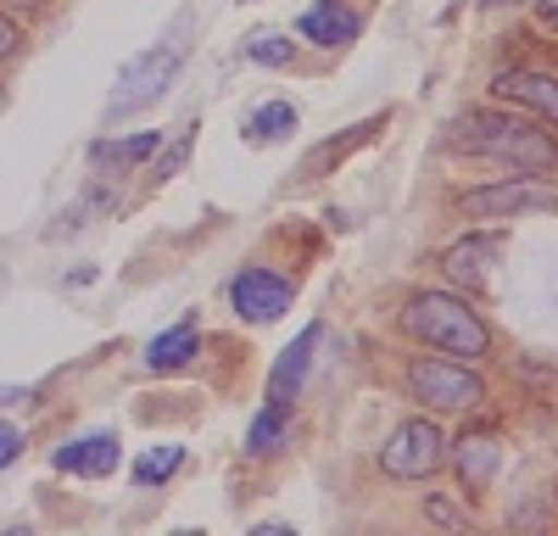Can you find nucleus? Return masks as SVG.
Wrapping results in <instances>:
<instances>
[{
  "label": "nucleus",
  "instance_id": "f257e3e1",
  "mask_svg": "<svg viewBox=\"0 0 558 536\" xmlns=\"http://www.w3.org/2000/svg\"><path fill=\"white\" fill-rule=\"evenodd\" d=\"M452 146L458 151H475V157H492V162H514V168H553L558 151L553 141L531 123V118H514V112H463L452 123Z\"/></svg>",
  "mask_w": 558,
  "mask_h": 536
},
{
  "label": "nucleus",
  "instance_id": "f03ea898",
  "mask_svg": "<svg viewBox=\"0 0 558 536\" xmlns=\"http://www.w3.org/2000/svg\"><path fill=\"white\" fill-rule=\"evenodd\" d=\"M402 330L425 346H441L452 357H486L492 346V330L481 325V313L463 302V296H447V291H418L408 296L402 307Z\"/></svg>",
  "mask_w": 558,
  "mask_h": 536
},
{
  "label": "nucleus",
  "instance_id": "7ed1b4c3",
  "mask_svg": "<svg viewBox=\"0 0 558 536\" xmlns=\"http://www.w3.org/2000/svg\"><path fill=\"white\" fill-rule=\"evenodd\" d=\"M408 391L418 402H430V409H441V414H475L486 402V380L463 364H441V357H413Z\"/></svg>",
  "mask_w": 558,
  "mask_h": 536
},
{
  "label": "nucleus",
  "instance_id": "20e7f679",
  "mask_svg": "<svg viewBox=\"0 0 558 536\" xmlns=\"http://www.w3.org/2000/svg\"><path fill=\"white\" fill-rule=\"evenodd\" d=\"M179 62H184V45H157V51L134 57V62L118 73V89H112V101H107V118H129V112H140V107H151L162 89H168V78L179 73Z\"/></svg>",
  "mask_w": 558,
  "mask_h": 536
},
{
  "label": "nucleus",
  "instance_id": "39448f33",
  "mask_svg": "<svg viewBox=\"0 0 558 536\" xmlns=\"http://www.w3.org/2000/svg\"><path fill=\"white\" fill-rule=\"evenodd\" d=\"M441 459H447V436H441V425H430V419L397 425L391 441L380 447V464H386V475H397V480H425V475L441 470Z\"/></svg>",
  "mask_w": 558,
  "mask_h": 536
},
{
  "label": "nucleus",
  "instance_id": "423d86ee",
  "mask_svg": "<svg viewBox=\"0 0 558 536\" xmlns=\"http://www.w3.org/2000/svg\"><path fill=\"white\" fill-rule=\"evenodd\" d=\"M458 207L470 218H502V212H547L558 207V191L542 185V179H502V185H481V191H463Z\"/></svg>",
  "mask_w": 558,
  "mask_h": 536
},
{
  "label": "nucleus",
  "instance_id": "0eeeda50",
  "mask_svg": "<svg viewBox=\"0 0 558 536\" xmlns=\"http://www.w3.org/2000/svg\"><path fill=\"white\" fill-rule=\"evenodd\" d=\"M229 302H235L241 319L268 325V319H279V313L291 307V280L274 275V268H246V275L229 285Z\"/></svg>",
  "mask_w": 558,
  "mask_h": 536
},
{
  "label": "nucleus",
  "instance_id": "6e6552de",
  "mask_svg": "<svg viewBox=\"0 0 558 536\" xmlns=\"http://www.w3.org/2000/svg\"><path fill=\"white\" fill-rule=\"evenodd\" d=\"M492 89H497L502 101H514V107H525V112H536V118L558 123V78L514 68V73H497V78H492Z\"/></svg>",
  "mask_w": 558,
  "mask_h": 536
},
{
  "label": "nucleus",
  "instance_id": "1a4fd4ad",
  "mask_svg": "<svg viewBox=\"0 0 558 536\" xmlns=\"http://www.w3.org/2000/svg\"><path fill=\"white\" fill-rule=\"evenodd\" d=\"M502 252V241L497 235H470V241H458V246H447V257H441V275L452 280V285H470V291H481L486 285V275H492V257Z\"/></svg>",
  "mask_w": 558,
  "mask_h": 536
},
{
  "label": "nucleus",
  "instance_id": "9d476101",
  "mask_svg": "<svg viewBox=\"0 0 558 536\" xmlns=\"http://www.w3.org/2000/svg\"><path fill=\"white\" fill-rule=\"evenodd\" d=\"M51 464H57L62 475H112V470H118V436H112V430L78 436V441L57 447Z\"/></svg>",
  "mask_w": 558,
  "mask_h": 536
},
{
  "label": "nucleus",
  "instance_id": "9b49d317",
  "mask_svg": "<svg viewBox=\"0 0 558 536\" xmlns=\"http://www.w3.org/2000/svg\"><path fill=\"white\" fill-rule=\"evenodd\" d=\"M497 464H502V447H497V436H458V453H452V470H458V480L470 486V491L492 486Z\"/></svg>",
  "mask_w": 558,
  "mask_h": 536
},
{
  "label": "nucleus",
  "instance_id": "f8f14e48",
  "mask_svg": "<svg viewBox=\"0 0 558 536\" xmlns=\"http://www.w3.org/2000/svg\"><path fill=\"white\" fill-rule=\"evenodd\" d=\"M302 34H307L313 45H352V39L363 34V17L347 12V7H336V0H318V7L302 17Z\"/></svg>",
  "mask_w": 558,
  "mask_h": 536
},
{
  "label": "nucleus",
  "instance_id": "ddd939ff",
  "mask_svg": "<svg viewBox=\"0 0 558 536\" xmlns=\"http://www.w3.org/2000/svg\"><path fill=\"white\" fill-rule=\"evenodd\" d=\"M313 346H318V325H307L286 352H279V364H274V375H268V397H296V386H302V375H307V357H313Z\"/></svg>",
  "mask_w": 558,
  "mask_h": 536
},
{
  "label": "nucleus",
  "instance_id": "4468645a",
  "mask_svg": "<svg viewBox=\"0 0 558 536\" xmlns=\"http://www.w3.org/2000/svg\"><path fill=\"white\" fill-rule=\"evenodd\" d=\"M196 357V325L184 319V325H173V330H162L151 346H146V369H157V375H168V369H184Z\"/></svg>",
  "mask_w": 558,
  "mask_h": 536
},
{
  "label": "nucleus",
  "instance_id": "2eb2a0df",
  "mask_svg": "<svg viewBox=\"0 0 558 536\" xmlns=\"http://www.w3.org/2000/svg\"><path fill=\"white\" fill-rule=\"evenodd\" d=\"M286 430H291V402H279V397H268V409L252 419V430H246V453L252 459H268L279 441H286Z\"/></svg>",
  "mask_w": 558,
  "mask_h": 536
},
{
  "label": "nucleus",
  "instance_id": "dca6fc26",
  "mask_svg": "<svg viewBox=\"0 0 558 536\" xmlns=\"http://www.w3.org/2000/svg\"><path fill=\"white\" fill-rule=\"evenodd\" d=\"M246 134L252 141H286V134H296V107L291 101H268V107H257L252 112V123H246Z\"/></svg>",
  "mask_w": 558,
  "mask_h": 536
},
{
  "label": "nucleus",
  "instance_id": "f3484780",
  "mask_svg": "<svg viewBox=\"0 0 558 536\" xmlns=\"http://www.w3.org/2000/svg\"><path fill=\"white\" fill-rule=\"evenodd\" d=\"M162 146V134L146 129V134H134V141H118V146H96V162H140V157H157Z\"/></svg>",
  "mask_w": 558,
  "mask_h": 536
},
{
  "label": "nucleus",
  "instance_id": "a211bd4d",
  "mask_svg": "<svg viewBox=\"0 0 558 536\" xmlns=\"http://www.w3.org/2000/svg\"><path fill=\"white\" fill-rule=\"evenodd\" d=\"M179 464H184V447H157V453H146V459L134 464V480H140V486H157V480H168Z\"/></svg>",
  "mask_w": 558,
  "mask_h": 536
},
{
  "label": "nucleus",
  "instance_id": "6ab92c4d",
  "mask_svg": "<svg viewBox=\"0 0 558 536\" xmlns=\"http://www.w3.org/2000/svg\"><path fill=\"white\" fill-rule=\"evenodd\" d=\"M291 51H296V45H291L286 34H252V39H246V57L263 62V68H286Z\"/></svg>",
  "mask_w": 558,
  "mask_h": 536
},
{
  "label": "nucleus",
  "instance_id": "aec40b11",
  "mask_svg": "<svg viewBox=\"0 0 558 536\" xmlns=\"http://www.w3.org/2000/svg\"><path fill=\"white\" fill-rule=\"evenodd\" d=\"M17 51H23V28H17L12 12H0V68H7Z\"/></svg>",
  "mask_w": 558,
  "mask_h": 536
},
{
  "label": "nucleus",
  "instance_id": "412c9836",
  "mask_svg": "<svg viewBox=\"0 0 558 536\" xmlns=\"http://www.w3.org/2000/svg\"><path fill=\"white\" fill-rule=\"evenodd\" d=\"M184 151H191V141L179 134V141H173V151H168V157H157V179H173V173H179V162H184Z\"/></svg>",
  "mask_w": 558,
  "mask_h": 536
},
{
  "label": "nucleus",
  "instance_id": "4be33fe9",
  "mask_svg": "<svg viewBox=\"0 0 558 536\" xmlns=\"http://www.w3.org/2000/svg\"><path fill=\"white\" fill-rule=\"evenodd\" d=\"M23 453V430H12V425H0V470H7L12 459Z\"/></svg>",
  "mask_w": 558,
  "mask_h": 536
},
{
  "label": "nucleus",
  "instance_id": "5701e85b",
  "mask_svg": "<svg viewBox=\"0 0 558 536\" xmlns=\"http://www.w3.org/2000/svg\"><path fill=\"white\" fill-rule=\"evenodd\" d=\"M430 520H436V525H463V514H458V509H447L441 498H430Z\"/></svg>",
  "mask_w": 558,
  "mask_h": 536
},
{
  "label": "nucleus",
  "instance_id": "b1692460",
  "mask_svg": "<svg viewBox=\"0 0 558 536\" xmlns=\"http://www.w3.org/2000/svg\"><path fill=\"white\" fill-rule=\"evenodd\" d=\"M536 17H542L547 28H558V0H536Z\"/></svg>",
  "mask_w": 558,
  "mask_h": 536
},
{
  "label": "nucleus",
  "instance_id": "393cba45",
  "mask_svg": "<svg viewBox=\"0 0 558 536\" xmlns=\"http://www.w3.org/2000/svg\"><path fill=\"white\" fill-rule=\"evenodd\" d=\"M7 7H39V0H7Z\"/></svg>",
  "mask_w": 558,
  "mask_h": 536
},
{
  "label": "nucleus",
  "instance_id": "a878e982",
  "mask_svg": "<svg viewBox=\"0 0 558 536\" xmlns=\"http://www.w3.org/2000/svg\"><path fill=\"white\" fill-rule=\"evenodd\" d=\"M481 7H508V0H481Z\"/></svg>",
  "mask_w": 558,
  "mask_h": 536
}]
</instances>
